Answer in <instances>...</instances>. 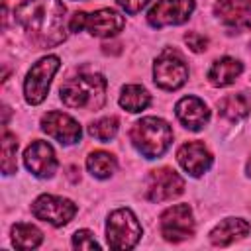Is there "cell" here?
Here are the masks:
<instances>
[{"instance_id": "obj_30", "label": "cell", "mask_w": 251, "mask_h": 251, "mask_svg": "<svg viewBox=\"0 0 251 251\" xmlns=\"http://www.w3.org/2000/svg\"><path fill=\"white\" fill-rule=\"evenodd\" d=\"M247 175L251 176V157H249V161H247Z\"/></svg>"}, {"instance_id": "obj_3", "label": "cell", "mask_w": 251, "mask_h": 251, "mask_svg": "<svg viewBox=\"0 0 251 251\" xmlns=\"http://www.w3.org/2000/svg\"><path fill=\"white\" fill-rule=\"evenodd\" d=\"M129 139L145 159H159L173 143V129L165 120L147 116L133 124Z\"/></svg>"}, {"instance_id": "obj_28", "label": "cell", "mask_w": 251, "mask_h": 251, "mask_svg": "<svg viewBox=\"0 0 251 251\" xmlns=\"http://www.w3.org/2000/svg\"><path fill=\"white\" fill-rule=\"evenodd\" d=\"M84 25H86V12H75L69 22V29L78 33L80 29H84Z\"/></svg>"}, {"instance_id": "obj_17", "label": "cell", "mask_w": 251, "mask_h": 251, "mask_svg": "<svg viewBox=\"0 0 251 251\" xmlns=\"http://www.w3.org/2000/svg\"><path fill=\"white\" fill-rule=\"evenodd\" d=\"M249 229H251V226L243 218H226L210 231V241H212V245L226 247V245L245 237L249 233Z\"/></svg>"}, {"instance_id": "obj_21", "label": "cell", "mask_w": 251, "mask_h": 251, "mask_svg": "<svg viewBox=\"0 0 251 251\" xmlns=\"http://www.w3.org/2000/svg\"><path fill=\"white\" fill-rule=\"evenodd\" d=\"M116 159L112 153L108 151H92L88 157H86V169L90 171L92 176L96 178H108L116 173Z\"/></svg>"}, {"instance_id": "obj_12", "label": "cell", "mask_w": 251, "mask_h": 251, "mask_svg": "<svg viewBox=\"0 0 251 251\" xmlns=\"http://www.w3.org/2000/svg\"><path fill=\"white\" fill-rule=\"evenodd\" d=\"M24 163H25V169L39 178H51L57 171L55 151L47 141H41V139H35L25 147Z\"/></svg>"}, {"instance_id": "obj_24", "label": "cell", "mask_w": 251, "mask_h": 251, "mask_svg": "<svg viewBox=\"0 0 251 251\" xmlns=\"http://www.w3.org/2000/svg\"><path fill=\"white\" fill-rule=\"evenodd\" d=\"M16 153H18V139H16V135L4 131V135H2V173L4 175L18 173Z\"/></svg>"}, {"instance_id": "obj_1", "label": "cell", "mask_w": 251, "mask_h": 251, "mask_svg": "<svg viewBox=\"0 0 251 251\" xmlns=\"http://www.w3.org/2000/svg\"><path fill=\"white\" fill-rule=\"evenodd\" d=\"M14 14L31 41L41 49L57 47L67 39V10L61 0H24Z\"/></svg>"}, {"instance_id": "obj_23", "label": "cell", "mask_w": 251, "mask_h": 251, "mask_svg": "<svg viewBox=\"0 0 251 251\" xmlns=\"http://www.w3.org/2000/svg\"><path fill=\"white\" fill-rule=\"evenodd\" d=\"M118 127H120L118 118H116V116H106V118H100V120L92 122V124L88 126V133H90L94 139L106 143V141H110V139L116 137Z\"/></svg>"}, {"instance_id": "obj_7", "label": "cell", "mask_w": 251, "mask_h": 251, "mask_svg": "<svg viewBox=\"0 0 251 251\" xmlns=\"http://www.w3.org/2000/svg\"><path fill=\"white\" fill-rule=\"evenodd\" d=\"M31 214L41 220L47 222L55 227H61L65 224H69L75 214H76V204L69 198L63 196H53V194H41L33 204H31Z\"/></svg>"}, {"instance_id": "obj_25", "label": "cell", "mask_w": 251, "mask_h": 251, "mask_svg": "<svg viewBox=\"0 0 251 251\" xmlns=\"http://www.w3.org/2000/svg\"><path fill=\"white\" fill-rule=\"evenodd\" d=\"M73 247L75 249H94V247H100V243L96 241L94 233L88 231V229H78L75 231L73 235Z\"/></svg>"}, {"instance_id": "obj_13", "label": "cell", "mask_w": 251, "mask_h": 251, "mask_svg": "<svg viewBox=\"0 0 251 251\" xmlns=\"http://www.w3.org/2000/svg\"><path fill=\"white\" fill-rule=\"evenodd\" d=\"M41 129L47 135H51L53 139H57L59 143H65V145L80 141V135H82V129H80L78 122L75 118H71L69 114L57 112V110L47 112L41 118Z\"/></svg>"}, {"instance_id": "obj_14", "label": "cell", "mask_w": 251, "mask_h": 251, "mask_svg": "<svg viewBox=\"0 0 251 251\" xmlns=\"http://www.w3.org/2000/svg\"><path fill=\"white\" fill-rule=\"evenodd\" d=\"M176 161L188 175L200 176L212 167V153L202 141H188L176 151Z\"/></svg>"}, {"instance_id": "obj_26", "label": "cell", "mask_w": 251, "mask_h": 251, "mask_svg": "<svg viewBox=\"0 0 251 251\" xmlns=\"http://www.w3.org/2000/svg\"><path fill=\"white\" fill-rule=\"evenodd\" d=\"M184 41L190 47V51H194V53H202V51L208 49V37L198 33V31H188L184 35Z\"/></svg>"}, {"instance_id": "obj_5", "label": "cell", "mask_w": 251, "mask_h": 251, "mask_svg": "<svg viewBox=\"0 0 251 251\" xmlns=\"http://www.w3.org/2000/svg\"><path fill=\"white\" fill-rule=\"evenodd\" d=\"M59 57L55 55H47L43 59H39L27 73L25 80H24V96H25V102L31 104V106H37L41 104L47 94H49V86H51V80L59 69Z\"/></svg>"}, {"instance_id": "obj_20", "label": "cell", "mask_w": 251, "mask_h": 251, "mask_svg": "<svg viewBox=\"0 0 251 251\" xmlns=\"http://www.w3.org/2000/svg\"><path fill=\"white\" fill-rule=\"evenodd\" d=\"M151 102V96L149 92L139 86V84H127L122 88V94H120V106L127 112H141L149 106Z\"/></svg>"}, {"instance_id": "obj_27", "label": "cell", "mask_w": 251, "mask_h": 251, "mask_svg": "<svg viewBox=\"0 0 251 251\" xmlns=\"http://www.w3.org/2000/svg\"><path fill=\"white\" fill-rule=\"evenodd\" d=\"M120 8H124L127 14H137L141 8H145L149 4V0H116Z\"/></svg>"}, {"instance_id": "obj_19", "label": "cell", "mask_w": 251, "mask_h": 251, "mask_svg": "<svg viewBox=\"0 0 251 251\" xmlns=\"http://www.w3.org/2000/svg\"><path fill=\"white\" fill-rule=\"evenodd\" d=\"M218 110H220L222 118H226L229 122H237L251 112V94L249 92L227 94L218 102Z\"/></svg>"}, {"instance_id": "obj_9", "label": "cell", "mask_w": 251, "mask_h": 251, "mask_svg": "<svg viewBox=\"0 0 251 251\" xmlns=\"http://www.w3.org/2000/svg\"><path fill=\"white\" fill-rule=\"evenodd\" d=\"M184 190L182 176L169 167L155 169L147 176V198L151 202H165L171 198H176Z\"/></svg>"}, {"instance_id": "obj_4", "label": "cell", "mask_w": 251, "mask_h": 251, "mask_svg": "<svg viewBox=\"0 0 251 251\" xmlns=\"http://www.w3.org/2000/svg\"><path fill=\"white\" fill-rule=\"evenodd\" d=\"M141 239V224L127 208L114 210L106 222V241L112 249H131Z\"/></svg>"}, {"instance_id": "obj_15", "label": "cell", "mask_w": 251, "mask_h": 251, "mask_svg": "<svg viewBox=\"0 0 251 251\" xmlns=\"http://www.w3.org/2000/svg\"><path fill=\"white\" fill-rule=\"evenodd\" d=\"M175 114H176L178 122L186 129H190V131L202 129L208 124V120H210L208 106L200 98H196V96H184V98H180L176 102V106H175Z\"/></svg>"}, {"instance_id": "obj_6", "label": "cell", "mask_w": 251, "mask_h": 251, "mask_svg": "<svg viewBox=\"0 0 251 251\" xmlns=\"http://www.w3.org/2000/svg\"><path fill=\"white\" fill-rule=\"evenodd\" d=\"M188 78V65L175 49H165L153 65V80L163 90H176Z\"/></svg>"}, {"instance_id": "obj_16", "label": "cell", "mask_w": 251, "mask_h": 251, "mask_svg": "<svg viewBox=\"0 0 251 251\" xmlns=\"http://www.w3.org/2000/svg\"><path fill=\"white\" fill-rule=\"evenodd\" d=\"M126 25V20L120 12L112 8H102L92 14H86V29L94 37H114L118 35Z\"/></svg>"}, {"instance_id": "obj_8", "label": "cell", "mask_w": 251, "mask_h": 251, "mask_svg": "<svg viewBox=\"0 0 251 251\" xmlns=\"http://www.w3.org/2000/svg\"><path fill=\"white\" fill-rule=\"evenodd\" d=\"M161 235L167 241L178 243L194 233V218L188 204H175L161 214Z\"/></svg>"}, {"instance_id": "obj_10", "label": "cell", "mask_w": 251, "mask_h": 251, "mask_svg": "<svg viewBox=\"0 0 251 251\" xmlns=\"http://www.w3.org/2000/svg\"><path fill=\"white\" fill-rule=\"evenodd\" d=\"M194 0H159L147 14V22L153 27L178 25L190 18Z\"/></svg>"}, {"instance_id": "obj_29", "label": "cell", "mask_w": 251, "mask_h": 251, "mask_svg": "<svg viewBox=\"0 0 251 251\" xmlns=\"http://www.w3.org/2000/svg\"><path fill=\"white\" fill-rule=\"evenodd\" d=\"M78 173H80V169H78V167H69V178H71L73 182H76V180L80 178V175H78Z\"/></svg>"}, {"instance_id": "obj_2", "label": "cell", "mask_w": 251, "mask_h": 251, "mask_svg": "<svg viewBox=\"0 0 251 251\" xmlns=\"http://www.w3.org/2000/svg\"><path fill=\"white\" fill-rule=\"evenodd\" d=\"M106 78L102 75L94 73H84L69 78L65 84H61V100L69 108H78V110H88L96 112L104 106L106 102Z\"/></svg>"}, {"instance_id": "obj_18", "label": "cell", "mask_w": 251, "mask_h": 251, "mask_svg": "<svg viewBox=\"0 0 251 251\" xmlns=\"http://www.w3.org/2000/svg\"><path fill=\"white\" fill-rule=\"evenodd\" d=\"M243 65L233 57H222L214 61V65L208 71V80L214 86H227L235 82V78L241 75Z\"/></svg>"}, {"instance_id": "obj_22", "label": "cell", "mask_w": 251, "mask_h": 251, "mask_svg": "<svg viewBox=\"0 0 251 251\" xmlns=\"http://www.w3.org/2000/svg\"><path fill=\"white\" fill-rule=\"evenodd\" d=\"M43 241V233L31 224H16L12 227V243L18 249H35Z\"/></svg>"}, {"instance_id": "obj_11", "label": "cell", "mask_w": 251, "mask_h": 251, "mask_svg": "<svg viewBox=\"0 0 251 251\" xmlns=\"http://www.w3.org/2000/svg\"><path fill=\"white\" fill-rule=\"evenodd\" d=\"M214 14L231 33L251 31V0H216Z\"/></svg>"}]
</instances>
